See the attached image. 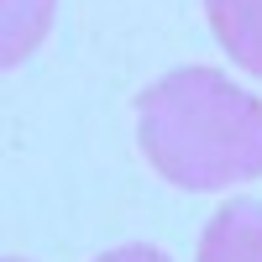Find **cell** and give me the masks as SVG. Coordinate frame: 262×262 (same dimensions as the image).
<instances>
[{"label": "cell", "instance_id": "cell-2", "mask_svg": "<svg viewBox=\"0 0 262 262\" xmlns=\"http://www.w3.org/2000/svg\"><path fill=\"white\" fill-rule=\"evenodd\" d=\"M200 262H262V200H231L210 215Z\"/></svg>", "mask_w": 262, "mask_h": 262}, {"label": "cell", "instance_id": "cell-1", "mask_svg": "<svg viewBox=\"0 0 262 262\" xmlns=\"http://www.w3.org/2000/svg\"><path fill=\"white\" fill-rule=\"evenodd\" d=\"M137 142L189 194L262 179V100L221 69H179L137 100Z\"/></svg>", "mask_w": 262, "mask_h": 262}, {"label": "cell", "instance_id": "cell-3", "mask_svg": "<svg viewBox=\"0 0 262 262\" xmlns=\"http://www.w3.org/2000/svg\"><path fill=\"white\" fill-rule=\"evenodd\" d=\"M205 11L226 53L262 79V0H205Z\"/></svg>", "mask_w": 262, "mask_h": 262}, {"label": "cell", "instance_id": "cell-4", "mask_svg": "<svg viewBox=\"0 0 262 262\" xmlns=\"http://www.w3.org/2000/svg\"><path fill=\"white\" fill-rule=\"evenodd\" d=\"M53 21V0H6V63H21Z\"/></svg>", "mask_w": 262, "mask_h": 262}, {"label": "cell", "instance_id": "cell-5", "mask_svg": "<svg viewBox=\"0 0 262 262\" xmlns=\"http://www.w3.org/2000/svg\"><path fill=\"white\" fill-rule=\"evenodd\" d=\"M95 262H168L163 252H152V247H116V252H105Z\"/></svg>", "mask_w": 262, "mask_h": 262}]
</instances>
